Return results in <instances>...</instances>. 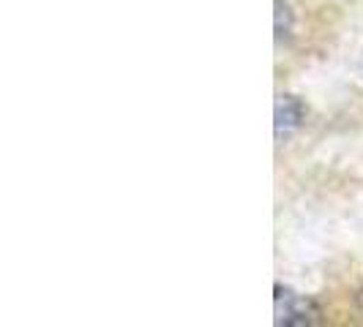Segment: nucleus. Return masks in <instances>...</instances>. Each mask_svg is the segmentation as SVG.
<instances>
[{
  "label": "nucleus",
  "instance_id": "nucleus-1",
  "mask_svg": "<svg viewBox=\"0 0 363 327\" xmlns=\"http://www.w3.org/2000/svg\"><path fill=\"white\" fill-rule=\"evenodd\" d=\"M314 303L290 289L276 287V325H311L317 322Z\"/></svg>",
  "mask_w": 363,
  "mask_h": 327
},
{
  "label": "nucleus",
  "instance_id": "nucleus-2",
  "mask_svg": "<svg viewBox=\"0 0 363 327\" xmlns=\"http://www.w3.org/2000/svg\"><path fill=\"white\" fill-rule=\"evenodd\" d=\"M301 120H303V107H301V101L298 98H292V96H281L279 101H276V139H281V137H287L290 131L301 126Z\"/></svg>",
  "mask_w": 363,
  "mask_h": 327
},
{
  "label": "nucleus",
  "instance_id": "nucleus-3",
  "mask_svg": "<svg viewBox=\"0 0 363 327\" xmlns=\"http://www.w3.org/2000/svg\"><path fill=\"white\" fill-rule=\"evenodd\" d=\"M281 19H290V8H287L281 0H276V36L281 33ZM284 30L290 33V28H287V25H284Z\"/></svg>",
  "mask_w": 363,
  "mask_h": 327
}]
</instances>
